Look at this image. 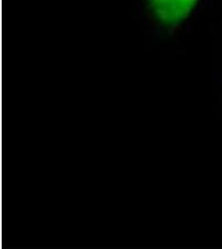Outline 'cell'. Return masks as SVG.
Returning <instances> with one entry per match:
<instances>
[{
	"mask_svg": "<svg viewBox=\"0 0 222 249\" xmlns=\"http://www.w3.org/2000/svg\"><path fill=\"white\" fill-rule=\"evenodd\" d=\"M198 0H149L154 15L168 26L179 24L191 15Z\"/></svg>",
	"mask_w": 222,
	"mask_h": 249,
	"instance_id": "6da1fadb",
	"label": "cell"
}]
</instances>
